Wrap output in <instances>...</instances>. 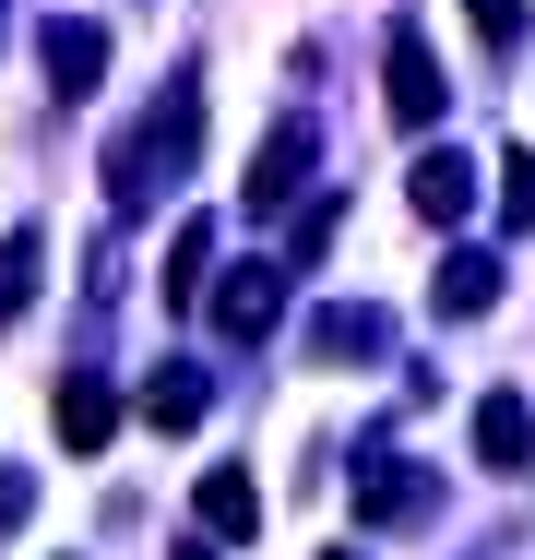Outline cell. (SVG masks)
Wrapping results in <instances>:
<instances>
[{
	"mask_svg": "<svg viewBox=\"0 0 535 560\" xmlns=\"http://www.w3.org/2000/svg\"><path fill=\"white\" fill-rule=\"evenodd\" d=\"M36 60H48V96H60V108H84V96L107 84V24H84V12H72V24H48V36H36Z\"/></svg>",
	"mask_w": 535,
	"mask_h": 560,
	"instance_id": "1",
	"label": "cell"
},
{
	"mask_svg": "<svg viewBox=\"0 0 535 560\" xmlns=\"http://www.w3.org/2000/svg\"><path fill=\"white\" fill-rule=\"evenodd\" d=\"M381 96H393V119H405V131H428V119H440V60H428L417 24H393V48H381Z\"/></svg>",
	"mask_w": 535,
	"mask_h": 560,
	"instance_id": "2",
	"label": "cell"
},
{
	"mask_svg": "<svg viewBox=\"0 0 535 560\" xmlns=\"http://www.w3.org/2000/svg\"><path fill=\"white\" fill-rule=\"evenodd\" d=\"M203 299H214V323H226L238 346H262L274 323H286V275H274V262H238V275H226V287H203Z\"/></svg>",
	"mask_w": 535,
	"mask_h": 560,
	"instance_id": "3",
	"label": "cell"
},
{
	"mask_svg": "<svg viewBox=\"0 0 535 560\" xmlns=\"http://www.w3.org/2000/svg\"><path fill=\"white\" fill-rule=\"evenodd\" d=\"M298 179H310V119H274L238 191H250V215H274V203H298Z\"/></svg>",
	"mask_w": 535,
	"mask_h": 560,
	"instance_id": "4",
	"label": "cell"
},
{
	"mask_svg": "<svg viewBox=\"0 0 535 560\" xmlns=\"http://www.w3.org/2000/svg\"><path fill=\"white\" fill-rule=\"evenodd\" d=\"M405 203H417L428 226H464V215H476V167H464L452 143H428L417 167H405Z\"/></svg>",
	"mask_w": 535,
	"mask_h": 560,
	"instance_id": "5",
	"label": "cell"
},
{
	"mask_svg": "<svg viewBox=\"0 0 535 560\" xmlns=\"http://www.w3.org/2000/svg\"><path fill=\"white\" fill-rule=\"evenodd\" d=\"M393 346V323L369 311V299H333V311H310V358L321 370H345V358H381Z\"/></svg>",
	"mask_w": 535,
	"mask_h": 560,
	"instance_id": "6",
	"label": "cell"
},
{
	"mask_svg": "<svg viewBox=\"0 0 535 560\" xmlns=\"http://www.w3.org/2000/svg\"><path fill=\"white\" fill-rule=\"evenodd\" d=\"M476 465H500V477L535 465V406L524 394H488V406H476Z\"/></svg>",
	"mask_w": 535,
	"mask_h": 560,
	"instance_id": "7",
	"label": "cell"
},
{
	"mask_svg": "<svg viewBox=\"0 0 535 560\" xmlns=\"http://www.w3.org/2000/svg\"><path fill=\"white\" fill-rule=\"evenodd\" d=\"M428 299H440V323H476V311H500V250H452Z\"/></svg>",
	"mask_w": 535,
	"mask_h": 560,
	"instance_id": "8",
	"label": "cell"
},
{
	"mask_svg": "<svg viewBox=\"0 0 535 560\" xmlns=\"http://www.w3.org/2000/svg\"><path fill=\"white\" fill-rule=\"evenodd\" d=\"M107 430H119V394H107L96 370H72V382H60V442H72V453H107Z\"/></svg>",
	"mask_w": 535,
	"mask_h": 560,
	"instance_id": "9",
	"label": "cell"
},
{
	"mask_svg": "<svg viewBox=\"0 0 535 560\" xmlns=\"http://www.w3.org/2000/svg\"><path fill=\"white\" fill-rule=\"evenodd\" d=\"M203 537H262V489H250L238 465H214V477H203Z\"/></svg>",
	"mask_w": 535,
	"mask_h": 560,
	"instance_id": "10",
	"label": "cell"
},
{
	"mask_svg": "<svg viewBox=\"0 0 535 560\" xmlns=\"http://www.w3.org/2000/svg\"><path fill=\"white\" fill-rule=\"evenodd\" d=\"M357 513H369V525H417V513H428V477H417V465H369Z\"/></svg>",
	"mask_w": 535,
	"mask_h": 560,
	"instance_id": "11",
	"label": "cell"
},
{
	"mask_svg": "<svg viewBox=\"0 0 535 560\" xmlns=\"http://www.w3.org/2000/svg\"><path fill=\"white\" fill-rule=\"evenodd\" d=\"M203 370H155V382H143V418H155V430H203Z\"/></svg>",
	"mask_w": 535,
	"mask_h": 560,
	"instance_id": "12",
	"label": "cell"
},
{
	"mask_svg": "<svg viewBox=\"0 0 535 560\" xmlns=\"http://www.w3.org/2000/svg\"><path fill=\"white\" fill-rule=\"evenodd\" d=\"M203 287H214V226L191 215V226H179V238H167V299H179V311H191V299H203Z\"/></svg>",
	"mask_w": 535,
	"mask_h": 560,
	"instance_id": "13",
	"label": "cell"
},
{
	"mask_svg": "<svg viewBox=\"0 0 535 560\" xmlns=\"http://www.w3.org/2000/svg\"><path fill=\"white\" fill-rule=\"evenodd\" d=\"M36 275H48V238H36V226H12V238H0V323L36 299Z\"/></svg>",
	"mask_w": 535,
	"mask_h": 560,
	"instance_id": "14",
	"label": "cell"
},
{
	"mask_svg": "<svg viewBox=\"0 0 535 560\" xmlns=\"http://www.w3.org/2000/svg\"><path fill=\"white\" fill-rule=\"evenodd\" d=\"M500 215L535 226V143H512V155H500Z\"/></svg>",
	"mask_w": 535,
	"mask_h": 560,
	"instance_id": "15",
	"label": "cell"
},
{
	"mask_svg": "<svg viewBox=\"0 0 535 560\" xmlns=\"http://www.w3.org/2000/svg\"><path fill=\"white\" fill-rule=\"evenodd\" d=\"M333 226H345V203H298V262H321V250H333Z\"/></svg>",
	"mask_w": 535,
	"mask_h": 560,
	"instance_id": "16",
	"label": "cell"
},
{
	"mask_svg": "<svg viewBox=\"0 0 535 560\" xmlns=\"http://www.w3.org/2000/svg\"><path fill=\"white\" fill-rule=\"evenodd\" d=\"M464 12H476V36H488V48H512V36H524V0H464Z\"/></svg>",
	"mask_w": 535,
	"mask_h": 560,
	"instance_id": "17",
	"label": "cell"
},
{
	"mask_svg": "<svg viewBox=\"0 0 535 560\" xmlns=\"http://www.w3.org/2000/svg\"><path fill=\"white\" fill-rule=\"evenodd\" d=\"M24 513H36V477H0V537H12Z\"/></svg>",
	"mask_w": 535,
	"mask_h": 560,
	"instance_id": "18",
	"label": "cell"
},
{
	"mask_svg": "<svg viewBox=\"0 0 535 560\" xmlns=\"http://www.w3.org/2000/svg\"><path fill=\"white\" fill-rule=\"evenodd\" d=\"M321 560H357V549H321Z\"/></svg>",
	"mask_w": 535,
	"mask_h": 560,
	"instance_id": "19",
	"label": "cell"
},
{
	"mask_svg": "<svg viewBox=\"0 0 535 560\" xmlns=\"http://www.w3.org/2000/svg\"><path fill=\"white\" fill-rule=\"evenodd\" d=\"M179 560H214V549H179Z\"/></svg>",
	"mask_w": 535,
	"mask_h": 560,
	"instance_id": "20",
	"label": "cell"
}]
</instances>
